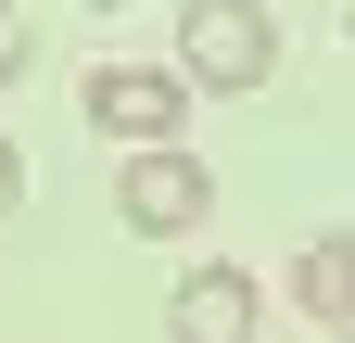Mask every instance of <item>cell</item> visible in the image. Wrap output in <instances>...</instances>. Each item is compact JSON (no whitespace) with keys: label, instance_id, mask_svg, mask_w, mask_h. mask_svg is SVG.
Returning <instances> with one entry per match:
<instances>
[{"label":"cell","instance_id":"6","mask_svg":"<svg viewBox=\"0 0 355 343\" xmlns=\"http://www.w3.org/2000/svg\"><path fill=\"white\" fill-rule=\"evenodd\" d=\"M26 38H38L26 13H0V90H13V76H26Z\"/></svg>","mask_w":355,"mask_h":343},{"label":"cell","instance_id":"1","mask_svg":"<svg viewBox=\"0 0 355 343\" xmlns=\"http://www.w3.org/2000/svg\"><path fill=\"white\" fill-rule=\"evenodd\" d=\"M279 76V26L254 0H191L178 13V90H266Z\"/></svg>","mask_w":355,"mask_h":343},{"label":"cell","instance_id":"4","mask_svg":"<svg viewBox=\"0 0 355 343\" xmlns=\"http://www.w3.org/2000/svg\"><path fill=\"white\" fill-rule=\"evenodd\" d=\"M254 318H266V280L254 267H191L165 292V343H254Z\"/></svg>","mask_w":355,"mask_h":343},{"label":"cell","instance_id":"5","mask_svg":"<svg viewBox=\"0 0 355 343\" xmlns=\"http://www.w3.org/2000/svg\"><path fill=\"white\" fill-rule=\"evenodd\" d=\"M292 306H304V318H330V331H355V229L304 242V267H292Z\"/></svg>","mask_w":355,"mask_h":343},{"label":"cell","instance_id":"7","mask_svg":"<svg viewBox=\"0 0 355 343\" xmlns=\"http://www.w3.org/2000/svg\"><path fill=\"white\" fill-rule=\"evenodd\" d=\"M13 203H26V153L0 140V217H13Z\"/></svg>","mask_w":355,"mask_h":343},{"label":"cell","instance_id":"2","mask_svg":"<svg viewBox=\"0 0 355 343\" xmlns=\"http://www.w3.org/2000/svg\"><path fill=\"white\" fill-rule=\"evenodd\" d=\"M89 127L127 153H178V127H191V90H178V64H89Z\"/></svg>","mask_w":355,"mask_h":343},{"label":"cell","instance_id":"3","mask_svg":"<svg viewBox=\"0 0 355 343\" xmlns=\"http://www.w3.org/2000/svg\"><path fill=\"white\" fill-rule=\"evenodd\" d=\"M114 217H127V229H153V242L203 229V217H216V178H203V153H127V178H114Z\"/></svg>","mask_w":355,"mask_h":343},{"label":"cell","instance_id":"8","mask_svg":"<svg viewBox=\"0 0 355 343\" xmlns=\"http://www.w3.org/2000/svg\"><path fill=\"white\" fill-rule=\"evenodd\" d=\"M343 343H355V331H343Z\"/></svg>","mask_w":355,"mask_h":343}]
</instances>
